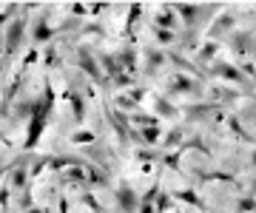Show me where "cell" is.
Wrapping results in <instances>:
<instances>
[{
	"label": "cell",
	"mask_w": 256,
	"mask_h": 213,
	"mask_svg": "<svg viewBox=\"0 0 256 213\" xmlns=\"http://www.w3.org/2000/svg\"><path fill=\"white\" fill-rule=\"evenodd\" d=\"M117 57H120V63H122V68H126V74H134V71H137V51L131 46L122 48Z\"/></svg>",
	"instance_id": "obj_15"
},
{
	"label": "cell",
	"mask_w": 256,
	"mask_h": 213,
	"mask_svg": "<svg viewBox=\"0 0 256 213\" xmlns=\"http://www.w3.org/2000/svg\"><path fill=\"white\" fill-rule=\"evenodd\" d=\"M168 94H202V88L196 83H194L191 77H185V74H176L174 80H171V85H168Z\"/></svg>",
	"instance_id": "obj_6"
},
{
	"label": "cell",
	"mask_w": 256,
	"mask_h": 213,
	"mask_svg": "<svg viewBox=\"0 0 256 213\" xmlns=\"http://www.w3.org/2000/svg\"><path fill=\"white\" fill-rule=\"evenodd\" d=\"M140 17H142V3H131V6H128V23H126L128 37H131V31H134V26H137Z\"/></svg>",
	"instance_id": "obj_18"
},
{
	"label": "cell",
	"mask_w": 256,
	"mask_h": 213,
	"mask_svg": "<svg viewBox=\"0 0 256 213\" xmlns=\"http://www.w3.org/2000/svg\"><path fill=\"white\" fill-rule=\"evenodd\" d=\"M97 137H94V131H74L72 134V145H94Z\"/></svg>",
	"instance_id": "obj_20"
},
{
	"label": "cell",
	"mask_w": 256,
	"mask_h": 213,
	"mask_svg": "<svg viewBox=\"0 0 256 213\" xmlns=\"http://www.w3.org/2000/svg\"><path fill=\"white\" fill-rule=\"evenodd\" d=\"M234 28V14H220L216 17V23L208 28V40H216V37H222L225 31H230Z\"/></svg>",
	"instance_id": "obj_12"
},
{
	"label": "cell",
	"mask_w": 256,
	"mask_h": 213,
	"mask_svg": "<svg viewBox=\"0 0 256 213\" xmlns=\"http://www.w3.org/2000/svg\"><path fill=\"white\" fill-rule=\"evenodd\" d=\"M242 74H248V77H256V65H250V63H242Z\"/></svg>",
	"instance_id": "obj_36"
},
{
	"label": "cell",
	"mask_w": 256,
	"mask_h": 213,
	"mask_svg": "<svg viewBox=\"0 0 256 213\" xmlns=\"http://www.w3.org/2000/svg\"><path fill=\"white\" fill-rule=\"evenodd\" d=\"M250 168H256V148H254V154H250Z\"/></svg>",
	"instance_id": "obj_39"
},
{
	"label": "cell",
	"mask_w": 256,
	"mask_h": 213,
	"mask_svg": "<svg viewBox=\"0 0 256 213\" xmlns=\"http://www.w3.org/2000/svg\"><path fill=\"white\" fill-rule=\"evenodd\" d=\"M77 65H80L82 71L92 77V80H94L97 85H106V83H108V77L102 74L100 60H97V57H94L92 51H88V48H80V54H77Z\"/></svg>",
	"instance_id": "obj_3"
},
{
	"label": "cell",
	"mask_w": 256,
	"mask_h": 213,
	"mask_svg": "<svg viewBox=\"0 0 256 213\" xmlns=\"http://www.w3.org/2000/svg\"><path fill=\"white\" fill-rule=\"evenodd\" d=\"M176 145H185V142H182V131H180V128L168 131V137L162 139V148H176Z\"/></svg>",
	"instance_id": "obj_23"
},
{
	"label": "cell",
	"mask_w": 256,
	"mask_h": 213,
	"mask_svg": "<svg viewBox=\"0 0 256 213\" xmlns=\"http://www.w3.org/2000/svg\"><path fill=\"white\" fill-rule=\"evenodd\" d=\"M230 48L234 51H248V48H256V43L250 40V34H234L230 37Z\"/></svg>",
	"instance_id": "obj_19"
},
{
	"label": "cell",
	"mask_w": 256,
	"mask_h": 213,
	"mask_svg": "<svg viewBox=\"0 0 256 213\" xmlns=\"http://www.w3.org/2000/svg\"><path fill=\"white\" fill-rule=\"evenodd\" d=\"M154 40L160 46H171L176 43V31H165V28H154Z\"/></svg>",
	"instance_id": "obj_21"
},
{
	"label": "cell",
	"mask_w": 256,
	"mask_h": 213,
	"mask_svg": "<svg viewBox=\"0 0 256 213\" xmlns=\"http://www.w3.org/2000/svg\"><path fill=\"white\" fill-rule=\"evenodd\" d=\"M26 213H46V211H40V208H32V211H26Z\"/></svg>",
	"instance_id": "obj_40"
},
{
	"label": "cell",
	"mask_w": 256,
	"mask_h": 213,
	"mask_svg": "<svg viewBox=\"0 0 256 213\" xmlns=\"http://www.w3.org/2000/svg\"><path fill=\"white\" fill-rule=\"evenodd\" d=\"M60 213H68V199H66V196L60 199Z\"/></svg>",
	"instance_id": "obj_38"
},
{
	"label": "cell",
	"mask_w": 256,
	"mask_h": 213,
	"mask_svg": "<svg viewBox=\"0 0 256 213\" xmlns=\"http://www.w3.org/2000/svg\"><path fill=\"white\" fill-rule=\"evenodd\" d=\"M134 139H137V142H146V145H156V142L162 139V131H160V125L140 128V131H134Z\"/></svg>",
	"instance_id": "obj_13"
},
{
	"label": "cell",
	"mask_w": 256,
	"mask_h": 213,
	"mask_svg": "<svg viewBox=\"0 0 256 213\" xmlns=\"http://www.w3.org/2000/svg\"><path fill=\"white\" fill-rule=\"evenodd\" d=\"M236 211H239V213H256V196H254V194L242 196V199L236 202Z\"/></svg>",
	"instance_id": "obj_22"
},
{
	"label": "cell",
	"mask_w": 256,
	"mask_h": 213,
	"mask_svg": "<svg viewBox=\"0 0 256 213\" xmlns=\"http://www.w3.org/2000/svg\"><path fill=\"white\" fill-rule=\"evenodd\" d=\"M23 34H26V17H14L6 26V57L18 54L20 43H23Z\"/></svg>",
	"instance_id": "obj_4"
},
{
	"label": "cell",
	"mask_w": 256,
	"mask_h": 213,
	"mask_svg": "<svg viewBox=\"0 0 256 213\" xmlns=\"http://www.w3.org/2000/svg\"><path fill=\"white\" fill-rule=\"evenodd\" d=\"M114 199H117V211L120 213H140V205L142 199L137 196V191L128 185V182H120L117 191H114Z\"/></svg>",
	"instance_id": "obj_2"
},
{
	"label": "cell",
	"mask_w": 256,
	"mask_h": 213,
	"mask_svg": "<svg viewBox=\"0 0 256 213\" xmlns=\"http://www.w3.org/2000/svg\"><path fill=\"white\" fill-rule=\"evenodd\" d=\"M165 60H168V57H165L162 51H148V71H156L160 65H165Z\"/></svg>",
	"instance_id": "obj_26"
},
{
	"label": "cell",
	"mask_w": 256,
	"mask_h": 213,
	"mask_svg": "<svg viewBox=\"0 0 256 213\" xmlns=\"http://www.w3.org/2000/svg\"><path fill=\"white\" fill-rule=\"evenodd\" d=\"M66 100H68V105H72L74 122H82V120H86V102H82L80 88H74V85H68V91H66Z\"/></svg>",
	"instance_id": "obj_8"
},
{
	"label": "cell",
	"mask_w": 256,
	"mask_h": 213,
	"mask_svg": "<svg viewBox=\"0 0 256 213\" xmlns=\"http://www.w3.org/2000/svg\"><path fill=\"white\" fill-rule=\"evenodd\" d=\"M154 28H165V31H174V28H176V11H174V6H162V9L156 11Z\"/></svg>",
	"instance_id": "obj_9"
},
{
	"label": "cell",
	"mask_w": 256,
	"mask_h": 213,
	"mask_svg": "<svg viewBox=\"0 0 256 213\" xmlns=\"http://www.w3.org/2000/svg\"><path fill=\"white\" fill-rule=\"evenodd\" d=\"M146 88H131V91H128V97H131V100H134V102H137V105H140V102H142V100H146Z\"/></svg>",
	"instance_id": "obj_32"
},
{
	"label": "cell",
	"mask_w": 256,
	"mask_h": 213,
	"mask_svg": "<svg viewBox=\"0 0 256 213\" xmlns=\"http://www.w3.org/2000/svg\"><path fill=\"white\" fill-rule=\"evenodd\" d=\"M82 205H86V208H92L94 213H106V211H102V205L97 202V199H94L92 194H82Z\"/></svg>",
	"instance_id": "obj_28"
},
{
	"label": "cell",
	"mask_w": 256,
	"mask_h": 213,
	"mask_svg": "<svg viewBox=\"0 0 256 213\" xmlns=\"http://www.w3.org/2000/svg\"><path fill=\"white\" fill-rule=\"evenodd\" d=\"M117 105L122 108V111H128V114H134V108H140L137 102L131 100V97H117Z\"/></svg>",
	"instance_id": "obj_29"
},
{
	"label": "cell",
	"mask_w": 256,
	"mask_h": 213,
	"mask_svg": "<svg viewBox=\"0 0 256 213\" xmlns=\"http://www.w3.org/2000/svg\"><path fill=\"white\" fill-rule=\"evenodd\" d=\"M174 202H176V199H174L171 194H160L154 205H156V211H160V213H168L171 208H174Z\"/></svg>",
	"instance_id": "obj_25"
},
{
	"label": "cell",
	"mask_w": 256,
	"mask_h": 213,
	"mask_svg": "<svg viewBox=\"0 0 256 213\" xmlns=\"http://www.w3.org/2000/svg\"><path fill=\"white\" fill-rule=\"evenodd\" d=\"M254 191H256V182H254Z\"/></svg>",
	"instance_id": "obj_41"
},
{
	"label": "cell",
	"mask_w": 256,
	"mask_h": 213,
	"mask_svg": "<svg viewBox=\"0 0 256 213\" xmlns=\"http://www.w3.org/2000/svg\"><path fill=\"white\" fill-rule=\"evenodd\" d=\"M140 213H160V211H156L154 202H142V205H140Z\"/></svg>",
	"instance_id": "obj_34"
},
{
	"label": "cell",
	"mask_w": 256,
	"mask_h": 213,
	"mask_svg": "<svg viewBox=\"0 0 256 213\" xmlns=\"http://www.w3.org/2000/svg\"><path fill=\"white\" fill-rule=\"evenodd\" d=\"M168 60H174V65H176V68H185V71H191V74H200V68H196V65H191V63H188V60H185L182 54H171Z\"/></svg>",
	"instance_id": "obj_27"
},
{
	"label": "cell",
	"mask_w": 256,
	"mask_h": 213,
	"mask_svg": "<svg viewBox=\"0 0 256 213\" xmlns=\"http://www.w3.org/2000/svg\"><path fill=\"white\" fill-rule=\"evenodd\" d=\"M52 108H54V88L46 85L43 97L34 100V111H32V117H28V125H26L28 134H26V142H23V148H26V151H34L37 148V142H40V137H43V131H46V125H48Z\"/></svg>",
	"instance_id": "obj_1"
},
{
	"label": "cell",
	"mask_w": 256,
	"mask_h": 213,
	"mask_svg": "<svg viewBox=\"0 0 256 213\" xmlns=\"http://www.w3.org/2000/svg\"><path fill=\"white\" fill-rule=\"evenodd\" d=\"M114 83H117V85H131V83H134V74H120Z\"/></svg>",
	"instance_id": "obj_33"
},
{
	"label": "cell",
	"mask_w": 256,
	"mask_h": 213,
	"mask_svg": "<svg viewBox=\"0 0 256 213\" xmlns=\"http://www.w3.org/2000/svg\"><path fill=\"white\" fill-rule=\"evenodd\" d=\"M214 74H216V77H222V80H230V83H236V85H245V74L239 71L236 65L216 63V65H214Z\"/></svg>",
	"instance_id": "obj_10"
},
{
	"label": "cell",
	"mask_w": 256,
	"mask_h": 213,
	"mask_svg": "<svg viewBox=\"0 0 256 213\" xmlns=\"http://www.w3.org/2000/svg\"><path fill=\"white\" fill-rule=\"evenodd\" d=\"M216 51H220V43H216V40H208V43L200 48V54H196V63H210V60L216 57Z\"/></svg>",
	"instance_id": "obj_17"
},
{
	"label": "cell",
	"mask_w": 256,
	"mask_h": 213,
	"mask_svg": "<svg viewBox=\"0 0 256 213\" xmlns=\"http://www.w3.org/2000/svg\"><path fill=\"white\" fill-rule=\"evenodd\" d=\"M88 185L106 188V185H108V179H106V174H102V171H97V168H92V165H88Z\"/></svg>",
	"instance_id": "obj_24"
},
{
	"label": "cell",
	"mask_w": 256,
	"mask_h": 213,
	"mask_svg": "<svg viewBox=\"0 0 256 213\" xmlns=\"http://www.w3.org/2000/svg\"><path fill=\"white\" fill-rule=\"evenodd\" d=\"M174 11H176V17L185 20V28L191 31V28L200 23V17L205 14V6H194V3H174Z\"/></svg>",
	"instance_id": "obj_5"
},
{
	"label": "cell",
	"mask_w": 256,
	"mask_h": 213,
	"mask_svg": "<svg viewBox=\"0 0 256 213\" xmlns=\"http://www.w3.org/2000/svg\"><path fill=\"white\" fill-rule=\"evenodd\" d=\"M54 60H57L54 48H48V51H46V57H43V63H46V65H54Z\"/></svg>",
	"instance_id": "obj_35"
},
{
	"label": "cell",
	"mask_w": 256,
	"mask_h": 213,
	"mask_svg": "<svg viewBox=\"0 0 256 213\" xmlns=\"http://www.w3.org/2000/svg\"><path fill=\"white\" fill-rule=\"evenodd\" d=\"M20 208H23V213L34 208V199H32V194H28V191H23V194H20Z\"/></svg>",
	"instance_id": "obj_30"
},
{
	"label": "cell",
	"mask_w": 256,
	"mask_h": 213,
	"mask_svg": "<svg viewBox=\"0 0 256 213\" xmlns=\"http://www.w3.org/2000/svg\"><path fill=\"white\" fill-rule=\"evenodd\" d=\"M154 111H156V117H165V120H174L176 117V108L168 100H162V97H154Z\"/></svg>",
	"instance_id": "obj_16"
},
{
	"label": "cell",
	"mask_w": 256,
	"mask_h": 213,
	"mask_svg": "<svg viewBox=\"0 0 256 213\" xmlns=\"http://www.w3.org/2000/svg\"><path fill=\"white\" fill-rule=\"evenodd\" d=\"M160 154L156 151H151V148H142V151H137V159L140 162H151V159H156Z\"/></svg>",
	"instance_id": "obj_31"
},
{
	"label": "cell",
	"mask_w": 256,
	"mask_h": 213,
	"mask_svg": "<svg viewBox=\"0 0 256 213\" xmlns=\"http://www.w3.org/2000/svg\"><path fill=\"white\" fill-rule=\"evenodd\" d=\"M97 60H100V65L106 68V74H108L111 80H117L120 74H126V68H122L117 54H97Z\"/></svg>",
	"instance_id": "obj_11"
},
{
	"label": "cell",
	"mask_w": 256,
	"mask_h": 213,
	"mask_svg": "<svg viewBox=\"0 0 256 213\" xmlns=\"http://www.w3.org/2000/svg\"><path fill=\"white\" fill-rule=\"evenodd\" d=\"M54 34H57V31L48 26V14H40V17H34V31H32V40H34L37 46H40V43H48Z\"/></svg>",
	"instance_id": "obj_7"
},
{
	"label": "cell",
	"mask_w": 256,
	"mask_h": 213,
	"mask_svg": "<svg viewBox=\"0 0 256 213\" xmlns=\"http://www.w3.org/2000/svg\"><path fill=\"white\" fill-rule=\"evenodd\" d=\"M171 196H174V199H180V202H185V205H191V208H196V211H208V205L202 202L194 191H174Z\"/></svg>",
	"instance_id": "obj_14"
},
{
	"label": "cell",
	"mask_w": 256,
	"mask_h": 213,
	"mask_svg": "<svg viewBox=\"0 0 256 213\" xmlns=\"http://www.w3.org/2000/svg\"><path fill=\"white\" fill-rule=\"evenodd\" d=\"M72 11H74V14H86V11H92V9H88V6H82V3H74Z\"/></svg>",
	"instance_id": "obj_37"
}]
</instances>
